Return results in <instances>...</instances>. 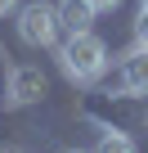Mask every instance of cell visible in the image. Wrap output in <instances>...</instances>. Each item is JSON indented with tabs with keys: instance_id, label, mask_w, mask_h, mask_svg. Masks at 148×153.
Segmentation results:
<instances>
[{
	"instance_id": "cell-1",
	"label": "cell",
	"mask_w": 148,
	"mask_h": 153,
	"mask_svg": "<svg viewBox=\"0 0 148 153\" xmlns=\"http://www.w3.org/2000/svg\"><path fill=\"white\" fill-rule=\"evenodd\" d=\"M58 68H63L67 81L94 86L99 76L108 72V45H103L94 32H72V36L58 45Z\"/></svg>"
},
{
	"instance_id": "cell-2",
	"label": "cell",
	"mask_w": 148,
	"mask_h": 153,
	"mask_svg": "<svg viewBox=\"0 0 148 153\" xmlns=\"http://www.w3.org/2000/svg\"><path fill=\"white\" fill-rule=\"evenodd\" d=\"M58 32H63V23H58V9H49V5H23L18 9V36L27 41V45H36V50H49V45H58Z\"/></svg>"
},
{
	"instance_id": "cell-3",
	"label": "cell",
	"mask_w": 148,
	"mask_h": 153,
	"mask_svg": "<svg viewBox=\"0 0 148 153\" xmlns=\"http://www.w3.org/2000/svg\"><path fill=\"white\" fill-rule=\"evenodd\" d=\"M45 95V72L36 63H14L9 68V86H5V104L9 108H27Z\"/></svg>"
},
{
	"instance_id": "cell-4",
	"label": "cell",
	"mask_w": 148,
	"mask_h": 153,
	"mask_svg": "<svg viewBox=\"0 0 148 153\" xmlns=\"http://www.w3.org/2000/svg\"><path fill=\"white\" fill-rule=\"evenodd\" d=\"M121 86L130 95H148V45H130L121 54Z\"/></svg>"
},
{
	"instance_id": "cell-5",
	"label": "cell",
	"mask_w": 148,
	"mask_h": 153,
	"mask_svg": "<svg viewBox=\"0 0 148 153\" xmlns=\"http://www.w3.org/2000/svg\"><path fill=\"white\" fill-rule=\"evenodd\" d=\"M58 23H63L67 32H90L94 5H90V0H63V5H58Z\"/></svg>"
},
{
	"instance_id": "cell-6",
	"label": "cell",
	"mask_w": 148,
	"mask_h": 153,
	"mask_svg": "<svg viewBox=\"0 0 148 153\" xmlns=\"http://www.w3.org/2000/svg\"><path fill=\"white\" fill-rule=\"evenodd\" d=\"M94 153H135V140L121 135V131H103L99 144H94Z\"/></svg>"
},
{
	"instance_id": "cell-7",
	"label": "cell",
	"mask_w": 148,
	"mask_h": 153,
	"mask_svg": "<svg viewBox=\"0 0 148 153\" xmlns=\"http://www.w3.org/2000/svg\"><path fill=\"white\" fill-rule=\"evenodd\" d=\"M135 45H148V9L139 5V18H135Z\"/></svg>"
},
{
	"instance_id": "cell-8",
	"label": "cell",
	"mask_w": 148,
	"mask_h": 153,
	"mask_svg": "<svg viewBox=\"0 0 148 153\" xmlns=\"http://www.w3.org/2000/svg\"><path fill=\"white\" fill-rule=\"evenodd\" d=\"M90 5H94V14H99V9H117L121 0H90Z\"/></svg>"
},
{
	"instance_id": "cell-9",
	"label": "cell",
	"mask_w": 148,
	"mask_h": 153,
	"mask_svg": "<svg viewBox=\"0 0 148 153\" xmlns=\"http://www.w3.org/2000/svg\"><path fill=\"white\" fill-rule=\"evenodd\" d=\"M18 9V0H0V18H5V14H14Z\"/></svg>"
},
{
	"instance_id": "cell-10",
	"label": "cell",
	"mask_w": 148,
	"mask_h": 153,
	"mask_svg": "<svg viewBox=\"0 0 148 153\" xmlns=\"http://www.w3.org/2000/svg\"><path fill=\"white\" fill-rule=\"evenodd\" d=\"M63 153H85V149H63Z\"/></svg>"
},
{
	"instance_id": "cell-11",
	"label": "cell",
	"mask_w": 148,
	"mask_h": 153,
	"mask_svg": "<svg viewBox=\"0 0 148 153\" xmlns=\"http://www.w3.org/2000/svg\"><path fill=\"white\" fill-rule=\"evenodd\" d=\"M5 153H27V149H5Z\"/></svg>"
},
{
	"instance_id": "cell-12",
	"label": "cell",
	"mask_w": 148,
	"mask_h": 153,
	"mask_svg": "<svg viewBox=\"0 0 148 153\" xmlns=\"http://www.w3.org/2000/svg\"><path fill=\"white\" fill-rule=\"evenodd\" d=\"M144 9H148V0H144Z\"/></svg>"
}]
</instances>
